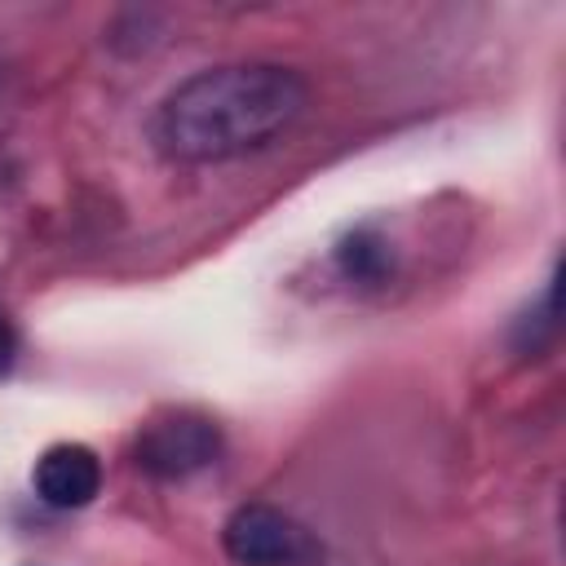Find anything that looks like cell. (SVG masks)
I'll use <instances>...</instances> for the list:
<instances>
[{"label":"cell","mask_w":566,"mask_h":566,"mask_svg":"<svg viewBox=\"0 0 566 566\" xmlns=\"http://www.w3.org/2000/svg\"><path fill=\"white\" fill-rule=\"evenodd\" d=\"M221 548L234 566H323V539L274 504H239L221 526Z\"/></svg>","instance_id":"cell-2"},{"label":"cell","mask_w":566,"mask_h":566,"mask_svg":"<svg viewBox=\"0 0 566 566\" xmlns=\"http://www.w3.org/2000/svg\"><path fill=\"white\" fill-rule=\"evenodd\" d=\"M217 455H221L217 420L186 411V407L146 420L133 442V464L155 482H181V478L217 464Z\"/></svg>","instance_id":"cell-3"},{"label":"cell","mask_w":566,"mask_h":566,"mask_svg":"<svg viewBox=\"0 0 566 566\" xmlns=\"http://www.w3.org/2000/svg\"><path fill=\"white\" fill-rule=\"evenodd\" d=\"M553 332H557V283H548V287H544V296H539L535 314L526 310V314L517 318L513 340H517V349H522V354H535Z\"/></svg>","instance_id":"cell-6"},{"label":"cell","mask_w":566,"mask_h":566,"mask_svg":"<svg viewBox=\"0 0 566 566\" xmlns=\"http://www.w3.org/2000/svg\"><path fill=\"white\" fill-rule=\"evenodd\" d=\"M310 102V84L279 62H221L168 88L146 124L172 164H226L274 146Z\"/></svg>","instance_id":"cell-1"},{"label":"cell","mask_w":566,"mask_h":566,"mask_svg":"<svg viewBox=\"0 0 566 566\" xmlns=\"http://www.w3.org/2000/svg\"><path fill=\"white\" fill-rule=\"evenodd\" d=\"M31 482L49 509H84L102 491V460L84 442H53L35 460Z\"/></svg>","instance_id":"cell-4"},{"label":"cell","mask_w":566,"mask_h":566,"mask_svg":"<svg viewBox=\"0 0 566 566\" xmlns=\"http://www.w3.org/2000/svg\"><path fill=\"white\" fill-rule=\"evenodd\" d=\"M332 261H336L340 279L345 283H358V287H380L394 274V248H389V239L371 221L345 230L340 243H336V252H332Z\"/></svg>","instance_id":"cell-5"},{"label":"cell","mask_w":566,"mask_h":566,"mask_svg":"<svg viewBox=\"0 0 566 566\" xmlns=\"http://www.w3.org/2000/svg\"><path fill=\"white\" fill-rule=\"evenodd\" d=\"M13 358H18V327H13V318L0 310V376L13 367Z\"/></svg>","instance_id":"cell-7"}]
</instances>
